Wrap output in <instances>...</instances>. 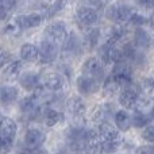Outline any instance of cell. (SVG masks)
I'll return each instance as SVG.
<instances>
[{
	"mask_svg": "<svg viewBox=\"0 0 154 154\" xmlns=\"http://www.w3.org/2000/svg\"><path fill=\"white\" fill-rule=\"evenodd\" d=\"M135 15L134 10L128 5L118 4V5H109L107 8V16L111 20L116 22H130L133 19V16Z\"/></svg>",
	"mask_w": 154,
	"mask_h": 154,
	"instance_id": "obj_1",
	"label": "cell"
},
{
	"mask_svg": "<svg viewBox=\"0 0 154 154\" xmlns=\"http://www.w3.org/2000/svg\"><path fill=\"white\" fill-rule=\"evenodd\" d=\"M45 37L46 39H49L50 42L56 43L57 46L65 43L68 38V32L65 29V24L58 22V23H53L50 26H48V29L45 30Z\"/></svg>",
	"mask_w": 154,
	"mask_h": 154,
	"instance_id": "obj_2",
	"label": "cell"
},
{
	"mask_svg": "<svg viewBox=\"0 0 154 154\" xmlns=\"http://www.w3.org/2000/svg\"><path fill=\"white\" fill-rule=\"evenodd\" d=\"M39 82L42 84V87L45 89L50 91V92H56V91H60L64 87V77L60 75V73L48 72L41 76Z\"/></svg>",
	"mask_w": 154,
	"mask_h": 154,
	"instance_id": "obj_3",
	"label": "cell"
},
{
	"mask_svg": "<svg viewBox=\"0 0 154 154\" xmlns=\"http://www.w3.org/2000/svg\"><path fill=\"white\" fill-rule=\"evenodd\" d=\"M131 76H133L131 68L128 66L127 62H118L111 77L118 82L119 87H123V85H128L131 82Z\"/></svg>",
	"mask_w": 154,
	"mask_h": 154,
	"instance_id": "obj_4",
	"label": "cell"
},
{
	"mask_svg": "<svg viewBox=\"0 0 154 154\" xmlns=\"http://www.w3.org/2000/svg\"><path fill=\"white\" fill-rule=\"evenodd\" d=\"M82 75L99 81L103 77V65H101V62L95 57L88 58L82 65Z\"/></svg>",
	"mask_w": 154,
	"mask_h": 154,
	"instance_id": "obj_5",
	"label": "cell"
},
{
	"mask_svg": "<svg viewBox=\"0 0 154 154\" xmlns=\"http://www.w3.org/2000/svg\"><path fill=\"white\" fill-rule=\"evenodd\" d=\"M58 46L56 45V43L50 42L49 39L42 41V43H41V48H39V57H41V61L43 62V64H50V62H53L54 60L57 58V54H58Z\"/></svg>",
	"mask_w": 154,
	"mask_h": 154,
	"instance_id": "obj_6",
	"label": "cell"
},
{
	"mask_svg": "<svg viewBox=\"0 0 154 154\" xmlns=\"http://www.w3.org/2000/svg\"><path fill=\"white\" fill-rule=\"evenodd\" d=\"M45 134L38 128H30L27 130V133L24 134V145L26 149L29 150H35L45 142Z\"/></svg>",
	"mask_w": 154,
	"mask_h": 154,
	"instance_id": "obj_7",
	"label": "cell"
},
{
	"mask_svg": "<svg viewBox=\"0 0 154 154\" xmlns=\"http://www.w3.org/2000/svg\"><path fill=\"white\" fill-rule=\"evenodd\" d=\"M76 18L81 26H92L97 22V12L91 7H80L76 12Z\"/></svg>",
	"mask_w": 154,
	"mask_h": 154,
	"instance_id": "obj_8",
	"label": "cell"
},
{
	"mask_svg": "<svg viewBox=\"0 0 154 154\" xmlns=\"http://www.w3.org/2000/svg\"><path fill=\"white\" fill-rule=\"evenodd\" d=\"M77 89H79V92L84 93V95L95 93L99 91V81L82 75L77 79Z\"/></svg>",
	"mask_w": 154,
	"mask_h": 154,
	"instance_id": "obj_9",
	"label": "cell"
},
{
	"mask_svg": "<svg viewBox=\"0 0 154 154\" xmlns=\"http://www.w3.org/2000/svg\"><path fill=\"white\" fill-rule=\"evenodd\" d=\"M100 139L95 131H87L85 135V149L84 154H96L100 150Z\"/></svg>",
	"mask_w": 154,
	"mask_h": 154,
	"instance_id": "obj_10",
	"label": "cell"
},
{
	"mask_svg": "<svg viewBox=\"0 0 154 154\" xmlns=\"http://www.w3.org/2000/svg\"><path fill=\"white\" fill-rule=\"evenodd\" d=\"M16 23L20 26L22 30L24 29H32V27H37L38 24H41L42 22V16L38 15V14H30V15H20L18 18H15Z\"/></svg>",
	"mask_w": 154,
	"mask_h": 154,
	"instance_id": "obj_11",
	"label": "cell"
},
{
	"mask_svg": "<svg viewBox=\"0 0 154 154\" xmlns=\"http://www.w3.org/2000/svg\"><path fill=\"white\" fill-rule=\"evenodd\" d=\"M99 135H100V138L103 141H118V139H120L116 128L112 125H109L108 122L100 123V126H99Z\"/></svg>",
	"mask_w": 154,
	"mask_h": 154,
	"instance_id": "obj_12",
	"label": "cell"
},
{
	"mask_svg": "<svg viewBox=\"0 0 154 154\" xmlns=\"http://www.w3.org/2000/svg\"><path fill=\"white\" fill-rule=\"evenodd\" d=\"M137 101H138V93L131 88L125 89L119 96V103L126 108H134L137 106Z\"/></svg>",
	"mask_w": 154,
	"mask_h": 154,
	"instance_id": "obj_13",
	"label": "cell"
},
{
	"mask_svg": "<svg viewBox=\"0 0 154 154\" xmlns=\"http://www.w3.org/2000/svg\"><path fill=\"white\" fill-rule=\"evenodd\" d=\"M0 135L10 139H15L16 125L10 118H0Z\"/></svg>",
	"mask_w": 154,
	"mask_h": 154,
	"instance_id": "obj_14",
	"label": "cell"
},
{
	"mask_svg": "<svg viewBox=\"0 0 154 154\" xmlns=\"http://www.w3.org/2000/svg\"><path fill=\"white\" fill-rule=\"evenodd\" d=\"M20 57L27 62H34L39 57V49L31 43H24L20 49Z\"/></svg>",
	"mask_w": 154,
	"mask_h": 154,
	"instance_id": "obj_15",
	"label": "cell"
},
{
	"mask_svg": "<svg viewBox=\"0 0 154 154\" xmlns=\"http://www.w3.org/2000/svg\"><path fill=\"white\" fill-rule=\"evenodd\" d=\"M18 97V89L15 87L4 85L0 87V103L2 104H10L16 100Z\"/></svg>",
	"mask_w": 154,
	"mask_h": 154,
	"instance_id": "obj_16",
	"label": "cell"
},
{
	"mask_svg": "<svg viewBox=\"0 0 154 154\" xmlns=\"http://www.w3.org/2000/svg\"><path fill=\"white\" fill-rule=\"evenodd\" d=\"M19 82L27 91H35L41 84L39 77L37 75H34V73H26V75H23L20 77V80H19Z\"/></svg>",
	"mask_w": 154,
	"mask_h": 154,
	"instance_id": "obj_17",
	"label": "cell"
},
{
	"mask_svg": "<svg viewBox=\"0 0 154 154\" xmlns=\"http://www.w3.org/2000/svg\"><path fill=\"white\" fill-rule=\"evenodd\" d=\"M20 72H22V62H19V61L11 62L4 69V72H3V79L7 80V81H14L15 79L19 77Z\"/></svg>",
	"mask_w": 154,
	"mask_h": 154,
	"instance_id": "obj_18",
	"label": "cell"
},
{
	"mask_svg": "<svg viewBox=\"0 0 154 154\" xmlns=\"http://www.w3.org/2000/svg\"><path fill=\"white\" fill-rule=\"evenodd\" d=\"M66 108L73 116H81L85 111V106L80 97H72L68 100Z\"/></svg>",
	"mask_w": 154,
	"mask_h": 154,
	"instance_id": "obj_19",
	"label": "cell"
},
{
	"mask_svg": "<svg viewBox=\"0 0 154 154\" xmlns=\"http://www.w3.org/2000/svg\"><path fill=\"white\" fill-rule=\"evenodd\" d=\"M115 123H116L118 128L122 131H127L131 126V118L126 111L120 109L115 114Z\"/></svg>",
	"mask_w": 154,
	"mask_h": 154,
	"instance_id": "obj_20",
	"label": "cell"
},
{
	"mask_svg": "<svg viewBox=\"0 0 154 154\" xmlns=\"http://www.w3.org/2000/svg\"><path fill=\"white\" fill-rule=\"evenodd\" d=\"M64 120V115L61 112L56 111V109H48L45 112V123L49 127H53V126L58 125Z\"/></svg>",
	"mask_w": 154,
	"mask_h": 154,
	"instance_id": "obj_21",
	"label": "cell"
},
{
	"mask_svg": "<svg viewBox=\"0 0 154 154\" xmlns=\"http://www.w3.org/2000/svg\"><path fill=\"white\" fill-rule=\"evenodd\" d=\"M135 43L139 48H147L150 45V37L143 29L138 27L135 31Z\"/></svg>",
	"mask_w": 154,
	"mask_h": 154,
	"instance_id": "obj_22",
	"label": "cell"
},
{
	"mask_svg": "<svg viewBox=\"0 0 154 154\" xmlns=\"http://www.w3.org/2000/svg\"><path fill=\"white\" fill-rule=\"evenodd\" d=\"M120 142H122V139H118V141H103V143L100 145V152L103 154L114 153L119 147Z\"/></svg>",
	"mask_w": 154,
	"mask_h": 154,
	"instance_id": "obj_23",
	"label": "cell"
},
{
	"mask_svg": "<svg viewBox=\"0 0 154 154\" xmlns=\"http://www.w3.org/2000/svg\"><path fill=\"white\" fill-rule=\"evenodd\" d=\"M97 39H99V30H91L87 34V37L84 38V45L88 49H92L96 45Z\"/></svg>",
	"mask_w": 154,
	"mask_h": 154,
	"instance_id": "obj_24",
	"label": "cell"
},
{
	"mask_svg": "<svg viewBox=\"0 0 154 154\" xmlns=\"http://www.w3.org/2000/svg\"><path fill=\"white\" fill-rule=\"evenodd\" d=\"M4 32L7 35H11V37H16V35H19L22 32V29H20V26L16 23L15 19H14V20H11L10 23L5 26Z\"/></svg>",
	"mask_w": 154,
	"mask_h": 154,
	"instance_id": "obj_25",
	"label": "cell"
},
{
	"mask_svg": "<svg viewBox=\"0 0 154 154\" xmlns=\"http://www.w3.org/2000/svg\"><path fill=\"white\" fill-rule=\"evenodd\" d=\"M146 123H147V116L139 111H137L131 118V125H134L135 127H143Z\"/></svg>",
	"mask_w": 154,
	"mask_h": 154,
	"instance_id": "obj_26",
	"label": "cell"
},
{
	"mask_svg": "<svg viewBox=\"0 0 154 154\" xmlns=\"http://www.w3.org/2000/svg\"><path fill=\"white\" fill-rule=\"evenodd\" d=\"M12 143H14V139L5 138V137L0 135V154L10 153L11 149H12Z\"/></svg>",
	"mask_w": 154,
	"mask_h": 154,
	"instance_id": "obj_27",
	"label": "cell"
},
{
	"mask_svg": "<svg viewBox=\"0 0 154 154\" xmlns=\"http://www.w3.org/2000/svg\"><path fill=\"white\" fill-rule=\"evenodd\" d=\"M65 4H66V0H56V2L53 3V4L49 7V11H48V16H53L56 15L58 11H61L62 8L65 7Z\"/></svg>",
	"mask_w": 154,
	"mask_h": 154,
	"instance_id": "obj_28",
	"label": "cell"
},
{
	"mask_svg": "<svg viewBox=\"0 0 154 154\" xmlns=\"http://www.w3.org/2000/svg\"><path fill=\"white\" fill-rule=\"evenodd\" d=\"M16 7V0H0V10L5 14L11 12Z\"/></svg>",
	"mask_w": 154,
	"mask_h": 154,
	"instance_id": "obj_29",
	"label": "cell"
},
{
	"mask_svg": "<svg viewBox=\"0 0 154 154\" xmlns=\"http://www.w3.org/2000/svg\"><path fill=\"white\" fill-rule=\"evenodd\" d=\"M142 137H143V139H146V141L154 142V126H149V127L145 128L143 133H142Z\"/></svg>",
	"mask_w": 154,
	"mask_h": 154,
	"instance_id": "obj_30",
	"label": "cell"
},
{
	"mask_svg": "<svg viewBox=\"0 0 154 154\" xmlns=\"http://www.w3.org/2000/svg\"><path fill=\"white\" fill-rule=\"evenodd\" d=\"M10 60H11L10 54H8L5 50H2V49H0V68L4 66V65L7 64Z\"/></svg>",
	"mask_w": 154,
	"mask_h": 154,
	"instance_id": "obj_31",
	"label": "cell"
},
{
	"mask_svg": "<svg viewBox=\"0 0 154 154\" xmlns=\"http://www.w3.org/2000/svg\"><path fill=\"white\" fill-rule=\"evenodd\" d=\"M137 2L143 8H153L154 7V0H137Z\"/></svg>",
	"mask_w": 154,
	"mask_h": 154,
	"instance_id": "obj_32",
	"label": "cell"
},
{
	"mask_svg": "<svg viewBox=\"0 0 154 154\" xmlns=\"http://www.w3.org/2000/svg\"><path fill=\"white\" fill-rule=\"evenodd\" d=\"M137 154H154V146L141 147V149L137 152Z\"/></svg>",
	"mask_w": 154,
	"mask_h": 154,
	"instance_id": "obj_33",
	"label": "cell"
},
{
	"mask_svg": "<svg viewBox=\"0 0 154 154\" xmlns=\"http://www.w3.org/2000/svg\"><path fill=\"white\" fill-rule=\"evenodd\" d=\"M5 15H7V14H5L4 11L0 10V20H2V19H4V18H5Z\"/></svg>",
	"mask_w": 154,
	"mask_h": 154,
	"instance_id": "obj_34",
	"label": "cell"
},
{
	"mask_svg": "<svg viewBox=\"0 0 154 154\" xmlns=\"http://www.w3.org/2000/svg\"><path fill=\"white\" fill-rule=\"evenodd\" d=\"M152 114H153V116H154V109H153V111H152Z\"/></svg>",
	"mask_w": 154,
	"mask_h": 154,
	"instance_id": "obj_35",
	"label": "cell"
},
{
	"mask_svg": "<svg viewBox=\"0 0 154 154\" xmlns=\"http://www.w3.org/2000/svg\"><path fill=\"white\" fill-rule=\"evenodd\" d=\"M153 23H154V14H153Z\"/></svg>",
	"mask_w": 154,
	"mask_h": 154,
	"instance_id": "obj_36",
	"label": "cell"
}]
</instances>
